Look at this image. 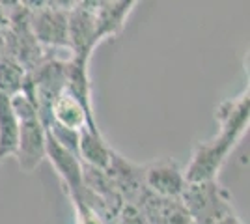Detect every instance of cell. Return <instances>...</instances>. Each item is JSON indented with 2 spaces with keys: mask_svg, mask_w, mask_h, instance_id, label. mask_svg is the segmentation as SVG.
<instances>
[{
  "mask_svg": "<svg viewBox=\"0 0 250 224\" xmlns=\"http://www.w3.org/2000/svg\"><path fill=\"white\" fill-rule=\"evenodd\" d=\"M219 135L209 140H200L192 149V157L183 170L187 183L217 180V174L226 163L228 155L237 146L241 137L249 129L250 96L249 90L235 99L222 101L215 112Z\"/></svg>",
  "mask_w": 250,
  "mask_h": 224,
  "instance_id": "cell-1",
  "label": "cell"
},
{
  "mask_svg": "<svg viewBox=\"0 0 250 224\" xmlns=\"http://www.w3.org/2000/svg\"><path fill=\"white\" fill-rule=\"evenodd\" d=\"M11 107L19 120V140L13 157L17 159L22 172L30 174L45 159L47 129L40 120L38 108L34 107V103L22 92L11 97Z\"/></svg>",
  "mask_w": 250,
  "mask_h": 224,
  "instance_id": "cell-2",
  "label": "cell"
},
{
  "mask_svg": "<svg viewBox=\"0 0 250 224\" xmlns=\"http://www.w3.org/2000/svg\"><path fill=\"white\" fill-rule=\"evenodd\" d=\"M179 200L192 224H215L224 215L233 213L228 191L217 180L187 183Z\"/></svg>",
  "mask_w": 250,
  "mask_h": 224,
  "instance_id": "cell-3",
  "label": "cell"
},
{
  "mask_svg": "<svg viewBox=\"0 0 250 224\" xmlns=\"http://www.w3.org/2000/svg\"><path fill=\"white\" fill-rule=\"evenodd\" d=\"M38 8H28V28L40 47L69 49L67 36V11L71 4L58 2H40Z\"/></svg>",
  "mask_w": 250,
  "mask_h": 224,
  "instance_id": "cell-4",
  "label": "cell"
},
{
  "mask_svg": "<svg viewBox=\"0 0 250 224\" xmlns=\"http://www.w3.org/2000/svg\"><path fill=\"white\" fill-rule=\"evenodd\" d=\"M45 157L51 161L52 168L62 180L63 189L71 198V202H86L88 205H92V194L84 187L81 159L75 153L62 148L49 133H47V144H45Z\"/></svg>",
  "mask_w": 250,
  "mask_h": 224,
  "instance_id": "cell-5",
  "label": "cell"
},
{
  "mask_svg": "<svg viewBox=\"0 0 250 224\" xmlns=\"http://www.w3.org/2000/svg\"><path fill=\"white\" fill-rule=\"evenodd\" d=\"M67 36L71 56L90 60L97 38V22H95V2H75L67 11Z\"/></svg>",
  "mask_w": 250,
  "mask_h": 224,
  "instance_id": "cell-6",
  "label": "cell"
},
{
  "mask_svg": "<svg viewBox=\"0 0 250 224\" xmlns=\"http://www.w3.org/2000/svg\"><path fill=\"white\" fill-rule=\"evenodd\" d=\"M144 187L157 198H179L187 187V180L183 168L172 157H161L144 164Z\"/></svg>",
  "mask_w": 250,
  "mask_h": 224,
  "instance_id": "cell-7",
  "label": "cell"
},
{
  "mask_svg": "<svg viewBox=\"0 0 250 224\" xmlns=\"http://www.w3.org/2000/svg\"><path fill=\"white\" fill-rule=\"evenodd\" d=\"M49 125L69 129V131H77V133H81L84 127L97 129L94 110L84 107L65 88L52 101L51 110H49V123L45 127H49Z\"/></svg>",
  "mask_w": 250,
  "mask_h": 224,
  "instance_id": "cell-8",
  "label": "cell"
},
{
  "mask_svg": "<svg viewBox=\"0 0 250 224\" xmlns=\"http://www.w3.org/2000/svg\"><path fill=\"white\" fill-rule=\"evenodd\" d=\"M106 174L114 183L116 191L120 192L124 204L140 205V202L147 196L144 187V166L129 163L118 151L112 153V161L110 166L106 168Z\"/></svg>",
  "mask_w": 250,
  "mask_h": 224,
  "instance_id": "cell-9",
  "label": "cell"
},
{
  "mask_svg": "<svg viewBox=\"0 0 250 224\" xmlns=\"http://www.w3.org/2000/svg\"><path fill=\"white\" fill-rule=\"evenodd\" d=\"M114 149L106 144L99 129L84 127L79 133V148H77V157L81 159L84 166H92L97 170L106 172L112 161Z\"/></svg>",
  "mask_w": 250,
  "mask_h": 224,
  "instance_id": "cell-10",
  "label": "cell"
},
{
  "mask_svg": "<svg viewBox=\"0 0 250 224\" xmlns=\"http://www.w3.org/2000/svg\"><path fill=\"white\" fill-rule=\"evenodd\" d=\"M138 207L142 209L147 224H192L179 198H157L147 192Z\"/></svg>",
  "mask_w": 250,
  "mask_h": 224,
  "instance_id": "cell-11",
  "label": "cell"
},
{
  "mask_svg": "<svg viewBox=\"0 0 250 224\" xmlns=\"http://www.w3.org/2000/svg\"><path fill=\"white\" fill-rule=\"evenodd\" d=\"M136 2H95V22L99 41L112 38L124 28Z\"/></svg>",
  "mask_w": 250,
  "mask_h": 224,
  "instance_id": "cell-12",
  "label": "cell"
},
{
  "mask_svg": "<svg viewBox=\"0 0 250 224\" xmlns=\"http://www.w3.org/2000/svg\"><path fill=\"white\" fill-rule=\"evenodd\" d=\"M19 140V120L11 107V97L0 92V161L13 157Z\"/></svg>",
  "mask_w": 250,
  "mask_h": 224,
  "instance_id": "cell-13",
  "label": "cell"
},
{
  "mask_svg": "<svg viewBox=\"0 0 250 224\" xmlns=\"http://www.w3.org/2000/svg\"><path fill=\"white\" fill-rule=\"evenodd\" d=\"M28 71L10 56L0 58V92L8 97L21 94L26 86Z\"/></svg>",
  "mask_w": 250,
  "mask_h": 224,
  "instance_id": "cell-14",
  "label": "cell"
},
{
  "mask_svg": "<svg viewBox=\"0 0 250 224\" xmlns=\"http://www.w3.org/2000/svg\"><path fill=\"white\" fill-rule=\"evenodd\" d=\"M75 215H77V224H108L99 211L90 207L86 202H73Z\"/></svg>",
  "mask_w": 250,
  "mask_h": 224,
  "instance_id": "cell-15",
  "label": "cell"
},
{
  "mask_svg": "<svg viewBox=\"0 0 250 224\" xmlns=\"http://www.w3.org/2000/svg\"><path fill=\"white\" fill-rule=\"evenodd\" d=\"M116 224H147L142 209L135 204H124L116 215Z\"/></svg>",
  "mask_w": 250,
  "mask_h": 224,
  "instance_id": "cell-16",
  "label": "cell"
},
{
  "mask_svg": "<svg viewBox=\"0 0 250 224\" xmlns=\"http://www.w3.org/2000/svg\"><path fill=\"white\" fill-rule=\"evenodd\" d=\"M215 224H243V223H241L239 217L235 213H228V215H224L222 219H219Z\"/></svg>",
  "mask_w": 250,
  "mask_h": 224,
  "instance_id": "cell-17",
  "label": "cell"
},
{
  "mask_svg": "<svg viewBox=\"0 0 250 224\" xmlns=\"http://www.w3.org/2000/svg\"><path fill=\"white\" fill-rule=\"evenodd\" d=\"M108 224H116V219H114V221H108Z\"/></svg>",
  "mask_w": 250,
  "mask_h": 224,
  "instance_id": "cell-18",
  "label": "cell"
}]
</instances>
